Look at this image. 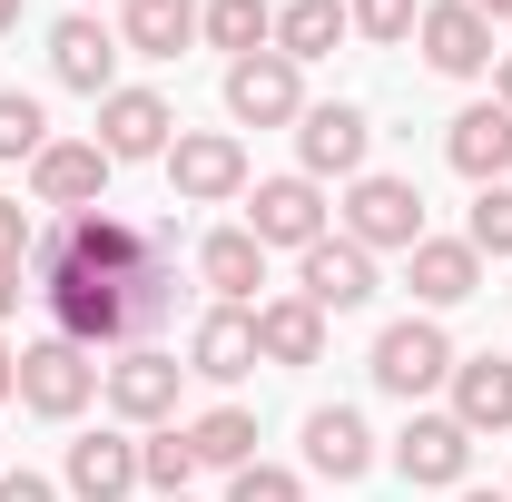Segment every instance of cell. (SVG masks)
I'll return each instance as SVG.
<instances>
[{"label":"cell","instance_id":"35","mask_svg":"<svg viewBox=\"0 0 512 502\" xmlns=\"http://www.w3.org/2000/svg\"><path fill=\"white\" fill-rule=\"evenodd\" d=\"M20 306V266H0V315Z\"/></svg>","mask_w":512,"mask_h":502},{"label":"cell","instance_id":"1","mask_svg":"<svg viewBox=\"0 0 512 502\" xmlns=\"http://www.w3.org/2000/svg\"><path fill=\"white\" fill-rule=\"evenodd\" d=\"M30 276L69 345H148L178 315V256L158 227H128L109 207H69L50 237H30Z\"/></svg>","mask_w":512,"mask_h":502},{"label":"cell","instance_id":"15","mask_svg":"<svg viewBox=\"0 0 512 502\" xmlns=\"http://www.w3.org/2000/svg\"><path fill=\"white\" fill-rule=\"evenodd\" d=\"M168 128H178V109L158 89H109L99 99V148L109 158H168Z\"/></svg>","mask_w":512,"mask_h":502},{"label":"cell","instance_id":"11","mask_svg":"<svg viewBox=\"0 0 512 502\" xmlns=\"http://www.w3.org/2000/svg\"><path fill=\"white\" fill-rule=\"evenodd\" d=\"M50 69H60V89H79V99H109V79H119V30L89 20V10H69L60 30H50Z\"/></svg>","mask_w":512,"mask_h":502},{"label":"cell","instance_id":"41","mask_svg":"<svg viewBox=\"0 0 512 502\" xmlns=\"http://www.w3.org/2000/svg\"><path fill=\"white\" fill-rule=\"evenodd\" d=\"M168 502H188V493H168Z\"/></svg>","mask_w":512,"mask_h":502},{"label":"cell","instance_id":"2","mask_svg":"<svg viewBox=\"0 0 512 502\" xmlns=\"http://www.w3.org/2000/svg\"><path fill=\"white\" fill-rule=\"evenodd\" d=\"M89 394H99V365H89V345H69V335H40V345H20V404H30V414L69 424Z\"/></svg>","mask_w":512,"mask_h":502},{"label":"cell","instance_id":"12","mask_svg":"<svg viewBox=\"0 0 512 502\" xmlns=\"http://www.w3.org/2000/svg\"><path fill=\"white\" fill-rule=\"evenodd\" d=\"M365 109H345V99H325L296 119V158H306V178H365Z\"/></svg>","mask_w":512,"mask_h":502},{"label":"cell","instance_id":"17","mask_svg":"<svg viewBox=\"0 0 512 502\" xmlns=\"http://www.w3.org/2000/svg\"><path fill=\"white\" fill-rule=\"evenodd\" d=\"M188 375H207V384L256 375V306H217V315H197V335H188Z\"/></svg>","mask_w":512,"mask_h":502},{"label":"cell","instance_id":"4","mask_svg":"<svg viewBox=\"0 0 512 502\" xmlns=\"http://www.w3.org/2000/svg\"><path fill=\"white\" fill-rule=\"evenodd\" d=\"M168 188L188 197V207L237 197V188H247V148H237L227 128H178V138H168Z\"/></svg>","mask_w":512,"mask_h":502},{"label":"cell","instance_id":"7","mask_svg":"<svg viewBox=\"0 0 512 502\" xmlns=\"http://www.w3.org/2000/svg\"><path fill=\"white\" fill-rule=\"evenodd\" d=\"M227 119H237V128H286V119H306L296 60H276V50H256V60H227Z\"/></svg>","mask_w":512,"mask_h":502},{"label":"cell","instance_id":"3","mask_svg":"<svg viewBox=\"0 0 512 502\" xmlns=\"http://www.w3.org/2000/svg\"><path fill=\"white\" fill-rule=\"evenodd\" d=\"M375 384L384 394H434V384H453V335L434 325V315H404V325H384L375 335Z\"/></svg>","mask_w":512,"mask_h":502},{"label":"cell","instance_id":"21","mask_svg":"<svg viewBox=\"0 0 512 502\" xmlns=\"http://www.w3.org/2000/svg\"><path fill=\"white\" fill-rule=\"evenodd\" d=\"M69 493H79V502L138 493V443H128V434H79V443H69Z\"/></svg>","mask_w":512,"mask_h":502},{"label":"cell","instance_id":"23","mask_svg":"<svg viewBox=\"0 0 512 502\" xmlns=\"http://www.w3.org/2000/svg\"><path fill=\"white\" fill-rule=\"evenodd\" d=\"M197 0H128V20H119V50H138V60H178L197 40Z\"/></svg>","mask_w":512,"mask_h":502},{"label":"cell","instance_id":"28","mask_svg":"<svg viewBox=\"0 0 512 502\" xmlns=\"http://www.w3.org/2000/svg\"><path fill=\"white\" fill-rule=\"evenodd\" d=\"M138 483H148V493H158V502H168V493H188V483H197L188 424H178V434H148V443H138Z\"/></svg>","mask_w":512,"mask_h":502},{"label":"cell","instance_id":"39","mask_svg":"<svg viewBox=\"0 0 512 502\" xmlns=\"http://www.w3.org/2000/svg\"><path fill=\"white\" fill-rule=\"evenodd\" d=\"M503 109H512V60H503Z\"/></svg>","mask_w":512,"mask_h":502},{"label":"cell","instance_id":"16","mask_svg":"<svg viewBox=\"0 0 512 502\" xmlns=\"http://www.w3.org/2000/svg\"><path fill=\"white\" fill-rule=\"evenodd\" d=\"M306 463H316L325 483H365V473H375L365 414H355V404H316V414H306Z\"/></svg>","mask_w":512,"mask_h":502},{"label":"cell","instance_id":"8","mask_svg":"<svg viewBox=\"0 0 512 502\" xmlns=\"http://www.w3.org/2000/svg\"><path fill=\"white\" fill-rule=\"evenodd\" d=\"M247 237H256V247H296V256H306L325 237V188H316V178H256Z\"/></svg>","mask_w":512,"mask_h":502},{"label":"cell","instance_id":"33","mask_svg":"<svg viewBox=\"0 0 512 502\" xmlns=\"http://www.w3.org/2000/svg\"><path fill=\"white\" fill-rule=\"evenodd\" d=\"M0 266H30V207L0 197Z\"/></svg>","mask_w":512,"mask_h":502},{"label":"cell","instance_id":"6","mask_svg":"<svg viewBox=\"0 0 512 502\" xmlns=\"http://www.w3.org/2000/svg\"><path fill=\"white\" fill-rule=\"evenodd\" d=\"M345 237L375 256V247H414L424 237V197H414V178H355L345 188Z\"/></svg>","mask_w":512,"mask_h":502},{"label":"cell","instance_id":"31","mask_svg":"<svg viewBox=\"0 0 512 502\" xmlns=\"http://www.w3.org/2000/svg\"><path fill=\"white\" fill-rule=\"evenodd\" d=\"M227 502H306V483L286 463H247V473H227Z\"/></svg>","mask_w":512,"mask_h":502},{"label":"cell","instance_id":"19","mask_svg":"<svg viewBox=\"0 0 512 502\" xmlns=\"http://www.w3.org/2000/svg\"><path fill=\"white\" fill-rule=\"evenodd\" d=\"M404 266H414V296H424V306H463V296H483V256L463 247V237H414Z\"/></svg>","mask_w":512,"mask_h":502},{"label":"cell","instance_id":"26","mask_svg":"<svg viewBox=\"0 0 512 502\" xmlns=\"http://www.w3.org/2000/svg\"><path fill=\"white\" fill-rule=\"evenodd\" d=\"M345 30H355V20H345L335 0H286V10H276V60H296V69H306V60H325Z\"/></svg>","mask_w":512,"mask_h":502},{"label":"cell","instance_id":"42","mask_svg":"<svg viewBox=\"0 0 512 502\" xmlns=\"http://www.w3.org/2000/svg\"><path fill=\"white\" fill-rule=\"evenodd\" d=\"M0 473H10V463H0Z\"/></svg>","mask_w":512,"mask_h":502},{"label":"cell","instance_id":"18","mask_svg":"<svg viewBox=\"0 0 512 502\" xmlns=\"http://www.w3.org/2000/svg\"><path fill=\"white\" fill-rule=\"evenodd\" d=\"M453 424L463 434H512V365L503 355H453Z\"/></svg>","mask_w":512,"mask_h":502},{"label":"cell","instance_id":"10","mask_svg":"<svg viewBox=\"0 0 512 502\" xmlns=\"http://www.w3.org/2000/svg\"><path fill=\"white\" fill-rule=\"evenodd\" d=\"M296 296H306L316 315H355L365 296H375V256L355 247V237H316L306 266H296Z\"/></svg>","mask_w":512,"mask_h":502},{"label":"cell","instance_id":"13","mask_svg":"<svg viewBox=\"0 0 512 502\" xmlns=\"http://www.w3.org/2000/svg\"><path fill=\"white\" fill-rule=\"evenodd\" d=\"M178 355H158V345H128L119 365H109V404H119L128 424H168L178 414Z\"/></svg>","mask_w":512,"mask_h":502},{"label":"cell","instance_id":"40","mask_svg":"<svg viewBox=\"0 0 512 502\" xmlns=\"http://www.w3.org/2000/svg\"><path fill=\"white\" fill-rule=\"evenodd\" d=\"M463 502H512V493H463Z\"/></svg>","mask_w":512,"mask_h":502},{"label":"cell","instance_id":"9","mask_svg":"<svg viewBox=\"0 0 512 502\" xmlns=\"http://www.w3.org/2000/svg\"><path fill=\"white\" fill-rule=\"evenodd\" d=\"M394 473L424 483V493H453V483L473 473V434H463L453 414H414V424L394 434Z\"/></svg>","mask_w":512,"mask_h":502},{"label":"cell","instance_id":"29","mask_svg":"<svg viewBox=\"0 0 512 502\" xmlns=\"http://www.w3.org/2000/svg\"><path fill=\"white\" fill-rule=\"evenodd\" d=\"M463 247H473V256H512V178H493V188L473 197V217H463Z\"/></svg>","mask_w":512,"mask_h":502},{"label":"cell","instance_id":"24","mask_svg":"<svg viewBox=\"0 0 512 502\" xmlns=\"http://www.w3.org/2000/svg\"><path fill=\"white\" fill-rule=\"evenodd\" d=\"M197 276L217 286V306H247L256 286H266V247H256L247 227H217V237L197 247Z\"/></svg>","mask_w":512,"mask_h":502},{"label":"cell","instance_id":"14","mask_svg":"<svg viewBox=\"0 0 512 502\" xmlns=\"http://www.w3.org/2000/svg\"><path fill=\"white\" fill-rule=\"evenodd\" d=\"M414 40H424V60L444 69V79H473V69H493V20H483L473 0H444V10H424V20H414Z\"/></svg>","mask_w":512,"mask_h":502},{"label":"cell","instance_id":"20","mask_svg":"<svg viewBox=\"0 0 512 502\" xmlns=\"http://www.w3.org/2000/svg\"><path fill=\"white\" fill-rule=\"evenodd\" d=\"M444 158L473 178V188H493V178L512 168V109H503V99H493V109H463L453 138H444Z\"/></svg>","mask_w":512,"mask_h":502},{"label":"cell","instance_id":"32","mask_svg":"<svg viewBox=\"0 0 512 502\" xmlns=\"http://www.w3.org/2000/svg\"><path fill=\"white\" fill-rule=\"evenodd\" d=\"M345 20H355L365 40H414V20H424V10H414V0H355Z\"/></svg>","mask_w":512,"mask_h":502},{"label":"cell","instance_id":"5","mask_svg":"<svg viewBox=\"0 0 512 502\" xmlns=\"http://www.w3.org/2000/svg\"><path fill=\"white\" fill-rule=\"evenodd\" d=\"M109 168H119V158H109V148H99V138H50V148H40V158H30V188H40V207H109Z\"/></svg>","mask_w":512,"mask_h":502},{"label":"cell","instance_id":"34","mask_svg":"<svg viewBox=\"0 0 512 502\" xmlns=\"http://www.w3.org/2000/svg\"><path fill=\"white\" fill-rule=\"evenodd\" d=\"M0 502H60V493H50L40 473H0Z\"/></svg>","mask_w":512,"mask_h":502},{"label":"cell","instance_id":"37","mask_svg":"<svg viewBox=\"0 0 512 502\" xmlns=\"http://www.w3.org/2000/svg\"><path fill=\"white\" fill-rule=\"evenodd\" d=\"M473 10H483V20H512V0H473Z\"/></svg>","mask_w":512,"mask_h":502},{"label":"cell","instance_id":"30","mask_svg":"<svg viewBox=\"0 0 512 502\" xmlns=\"http://www.w3.org/2000/svg\"><path fill=\"white\" fill-rule=\"evenodd\" d=\"M40 148H50L40 99H30V89H0V158H40Z\"/></svg>","mask_w":512,"mask_h":502},{"label":"cell","instance_id":"27","mask_svg":"<svg viewBox=\"0 0 512 502\" xmlns=\"http://www.w3.org/2000/svg\"><path fill=\"white\" fill-rule=\"evenodd\" d=\"M197 40H217L227 60H256V50H276V10H266V0H207Z\"/></svg>","mask_w":512,"mask_h":502},{"label":"cell","instance_id":"38","mask_svg":"<svg viewBox=\"0 0 512 502\" xmlns=\"http://www.w3.org/2000/svg\"><path fill=\"white\" fill-rule=\"evenodd\" d=\"M0 30H20V0H0Z\"/></svg>","mask_w":512,"mask_h":502},{"label":"cell","instance_id":"25","mask_svg":"<svg viewBox=\"0 0 512 502\" xmlns=\"http://www.w3.org/2000/svg\"><path fill=\"white\" fill-rule=\"evenodd\" d=\"M188 453H197V473H247V463H256V414H237V404L197 414V424H188Z\"/></svg>","mask_w":512,"mask_h":502},{"label":"cell","instance_id":"22","mask_svg":"<svg viewBox=\"0 0 512 502\" xmlns=\"http://www.w3.org/2000/svg\"><path fill=\"white\" fill-rule=\"evenodd\" d=\"M316 355H325V315L306 296L256 306V365H316Z\"/></svg>","mask_w":512,"mask_h":502},{"label":"cell","instance_id":"36","mask_svg":"<svg viewBox=\"0 0 512 502\" xmlns=\"http://www.w3.org/2000/svg\"><path fill=\"white\" fill-rule=\"evenodd\" d=\"M0 394H20V355L10 345H0Z\"/></svg>","mask_w":512,"mask_h":502}]
</instances>
